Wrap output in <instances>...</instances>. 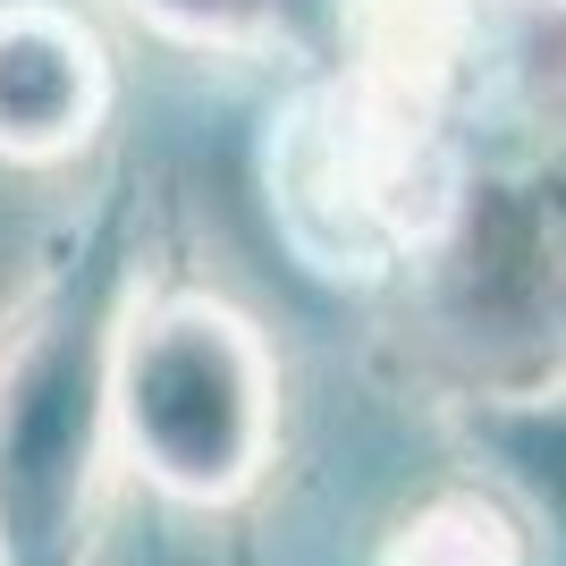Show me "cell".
Wrapping results in <instances>:
<instances>
[{"label": "cell", "instance_id": "6da1fadb", "mask_svg": "<svg viewBox=\"0 0 566 566\" xmlns=\"http://www.w3.org/2000/svg\"><path fill=\"white\" fill-rule=\"evenodd\" d=\"M262 203L449 398L566 389V0H373L271 111Z\"/></svg>", "mask_w": 566, "mask_h": 566}, {"label": "cell", "instance_id": "7a4b0ae2", "mask_svg": "<svg viewBox=\"0 0 566 566\" xmlns=\"http://www.w3.org/2000/svg\"><path fill=\"white\" fill-rule=\"evenodd\" d=\"M136 229L144 187L118 169L0 313V566H85L102 465H118L111 364L144 287Z\"/></svg>", "mask_w": 566, "mask_h": 566}, {"label": "cell", "instance_id": "3957f363", "mask_svg": "<svg viewBox=\"0 0 566 566\" xmlns=\"http://www.w3.org/2000/svg\"><path fill=\"white\" fill-rule=\"evenodd\" d=\"M111 440L169 507H237L280 449L271 338L212 287H136L111 364Z\"/></svg>", "mask_w": 566, "mask_h": 566}, {"label": "cell", "instance_id": "277c9868", "mask_svg": "<svg viewBox=\"0 0 566 566\" xmlns=\"http://www.w3.org/2000/svg\"><path fill=\"white\" fill-rule=\"evenodd\" d=\"M118 111V69L85 9L0 0V161L69 169Z\"/></svg>", "mask_w": 566, "mask_h": 566}, {"label": "cell", "instance_id": "5b68a950", "mask_svg": "<svg viewBox=\"0 0 566 566\" xmlns=\"http://www.w3.org/2000/svg\"><path fill=\"white\" fill-rule=\"evenodd\" d=\"M373 566H542V542L507 491L457 482V491H431L423 507H406Z\"/></svg>", "mask_w": 566, "mask_h": 566}]
</instances>
